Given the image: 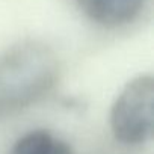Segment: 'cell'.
<instances>
[{
	"mask_svg": "<svg viewBox=\"0 0 154 154\" xmlns=\"http://www.w3.org/2000/svg\"><path fill=\"white\" fill-rule=\"evenodd\" d=\"M59 80V59L41 41H20L0 54V119L42 100Z\"/></svg>",
	"mask_w": 154,
	"mask_h": 154,
	"instance_id": "obj_1",
	"label": "cell"
},
{
	"mask_svg": "<svg viewBox=\"0 0 154 154\" xmlns=\"http://www.w3.org/2000/svg\"><path fill=\"white\" fill-rule=\"evenodd\" d=\"M154 80L149 74L131 79L118 94L110 109V130L125 145H140L152 134Z\"/></svg>",
	"mask_w": 154,
	"mask_h": 154,
	"instance_id": "obj_2",
	"label": "cell"
},
{
	"mask_svg": "<svg viewBox=\"0 0 154 154\" xmlns=\"http://www.w3.org/2000/svg\"><path fill=\"white\" fill-rule=\"evenodd\" d=\"M92 23L115 29L131 23L142 11L145 0H75Z\"/></svg>",
	"mask_w": 154,
	"mask_h": 154,
	"instance_id": "obj_3",
	"label": "cell"
},
{
	"mask_svg": "<svg viewBox=\"0 0 154 154\" xmlns=\"http://www.w3.org/2000/svg\"><path fill=\"white\" fill-rule=\"evenodd\" d=\"M8 154H72L66 140L50 130H30L20 136Z\"/></svg>",
	"mask_w": 154,
	"mask_h": 154,
	"instance_id": "obj_4",
	"label": "cell"
}]
</instances>
